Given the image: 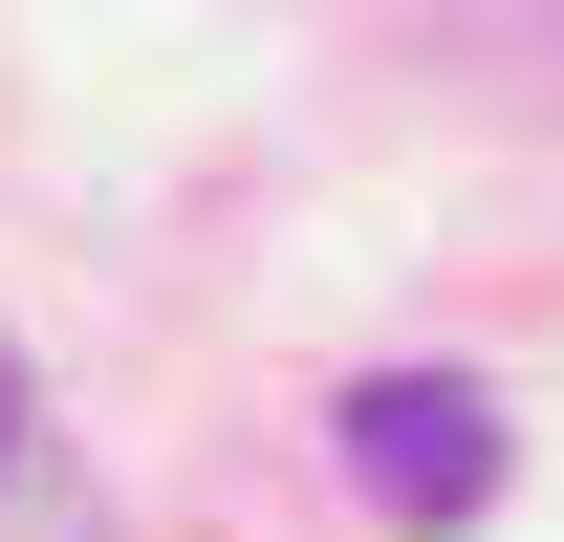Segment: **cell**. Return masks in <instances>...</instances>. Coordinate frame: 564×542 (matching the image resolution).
<instances>
[{"instance_id":"obj_3","label":"cell","mask_w":564,"mask_h":542,"mask_svg":"<svg viewBox=\"0 0 564 542\" xmlns=\"http://www.w3.org/2000/svg\"><path fill=\"white\" fill-rule=\"evenodd\" d=\"M44 542H109V521H87V499H66V521H44Z\"/></svg>"},{"instance_id":"obj_1","label":"cell","mask_w":564,"mask_h":542,"mask_svg":"<svg viewBox=\"0 0 564 542\" xmlns=\"http://www.w3.org/2000/svg\"><path fill=\"white\" fill-rule=\"evenodd\" d=\"M326 456H348V499H369V521L456 542V521L499 499V391H478V369H369V391L326 412Z\"/></svg>"},{"instance_id":"obj_2","label":"cell","mask_w":564,"mask_h":542,"mask_svg":"<svg viewBox=\"0 0 564 542\" xmlns=\"http://www.w3.org/2000/svg\"><path fill=\"white\" fill-rule=\"evenodd\" d=\"M0 477H22V347H0Z\"/></svg>"}]
</instances>
